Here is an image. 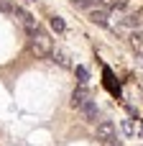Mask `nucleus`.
Masks as SVG:
<instances>
[{
	"label": "nucleus",
	"mask_w": 143,
	"mask_h": 146,
	"mask_svg": "<svg viewBox=\"0 0 143 146\" xmlns=\"http://www.w3.org/2000/svg\"><path fill=\"white\" fill-rule=\"evenodd\" d=\"M31 51L38 56V59H43V56H51V51H54V44H51V38L46 36V33H41L38 28L31 33Z\"/></svg>",
	"instance_id": "obj_1"
},
{
	"label": "nucleus",
	"mask_w": 143,
	"mask_h": 146,
	"mask_svg": "<svg viewBox=\"0 0 143 146\" xmlns=\"http://www.w3.org/2000/svg\"><path fill=\"white\" fill-rule=\"evenodd\" d=\"M115 136H118V128H115L113 121H100V123H97V139H100L102 144L115 141Z\"/></svg>",
	"instance_id": "obj_2"
},
{
	"label": "nucleus",
	"mask_w": 143,
	"mask_h": 146,
	"mask_svg": "<svg viewBox=\"0 0 143 146\" xmlns=\"http://www.w3.org/2000/svg\"><path fill=\"white\" fill-rule=\"evenodd\" d=\"M87 100H92V95H90V90H87V85L82 82L74 92H72V108H82Z\"/></svg>",
	"instance_id": "obj_3"
},
{
	"label": "nucleus",
	"mask_w": 143,
	"mask_h": 146,
	"mask_svg": "<svg viewBox=\"0 0 143 146\" xmlns=\"http://www.w3.org/2000/svg\"><path fill=\"white\" fill-rule=\"evenodd\" d=\"M90 21L92 23H100V26H107L110 23V10L107 8H90Z\"/></svg>",
	"instance_id": "obj_4"
},
{
	"label": "nucleus",
	"mask_w": 143,
	"mask_h": 146,
	"mask_svg": "<svg viewBox=\"0 0 143 146\" xmlns=\"http://www.w3.org/2000/svg\"><path fill=\"white\" fill-rule=\"evenodd\" d=\"M128 41H130V46H133L138 54H143V26H138L136 31L128 33Z\"/></svg>",
	"instance_id": "obj_5"
},
{
	"label": "nucleus",
	"mask_w": 143,
	"mask_h": 146,
	"mask_svg": "<svg viewBox=\"0 0 143 146\" xmlns=\"http://www.w3.org/2000/svg\"><path fill=\"white\" fill-rule=\"evenodd\" d=\"M15 15H18V21L26 26V31H28V33H33V31H36V21H33V15H31V13H26V10L15 8Z\"/></svg>",
	"instance_id": "obj_6"
},
{
	"label": "nucleus",
	"mask_w": 143,
	"mask_h": 146,
	"mask_svg": "<svg viewBox=\"0 0 143 146\" xmlns=\"http://www.w3.org/2000/svg\"><path fill=\"white\" fill-rule=\"evenodd\" d=\"M79 110L84 113V118H87L90 123H97V105H95L92 100H87V103H84V105H82Z\"/></svg>",
	"instance_id": "obj_7"
},
{
	"label": "nucleus",
	"mask_w": 143,
	"mask_h": 146,
	"mask_svg": "<svg viewBox=\"0 0 143 146\" xmlns=\"http://www.w3.org/2000/svg\"><path fill=\"white\" fill-rule=\"evenodd\" d=\"M51 28H54V31H64L67 26H64V21H61L59 15H51Z\"/></svg>",
	"instance_id": "obj_8"
},
{
	"label": "nucleus",
	"mask_w": 143,
	"mask_h": 146,
	"mask_svg": "<svg viewBox=\"0 0 143 146\" xmlns=\"http://www.w3.org/2000/svg\"><path fill=\"white\" fill-rule=\"evenodd\" d=\"M74 72H77V77H79V82H87V77H90V74H87V69H84V67H74Z\"/></svg>",
	"instance_id": "obj_9"
},
{
	"label": "nucleus",
	"mask_w": 143,
	"mask_h": 146,
	"mask_svg": "<svg viewBox=\"0 0 143 146\" xmlns=\"http://www.w3.org/2000/svg\"><path fill=\"white\" fill-rule=\"evenodd\" d=\"M51 54H54V51H51ZM54 62H59L61 67H69V62H67V56H64V54H59V51L54 54Z\"/></svg>",
	"instance_id": "obj_10"
},
{
	"label": "nucleus",
	"mask_w": 143,
	"mask_h": 146,
	"mask_svg": "<svg viewBox=\"0 0 143 146\" xmlns=\"http://www.w3.org/2000/svg\"><path fill=\"white\" fill-rule=\"evenodd\" d=\"M123 131H125L128 136H133V131H136V128H133V123H130V121H123Z\"/></svg>",
	"instance_id": "obj_11"
}]
</instances>
